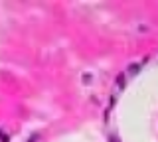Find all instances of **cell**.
<instances>
[{
	"label": "cell",
	"instance_id": "2",
	"mask_svg": "<svg viewBox=\"0 0 158 142\" xmlns=\"http://www.w3.org/2000/svg\"><path fill=\"white\" fill-rule=\"evenodd\" d=\"M0 142H8V136H6V132H0Z\"/></svg>",
	"mask_w": 158,
	"mask_h": 142
},
{
	"label": "cell",
	"instance_id": "1",
	"mask_svg": "<svg viewBox=\"0 0 158 142\" xmlns=\"http://www.w3.org/2000/svg\"><path fill=\"white\" fill-rule=\"evenodd\" d=\"M117 83H118V87H121V89L125 87V73H121V75L117 77Z\"/></svg>",
	"mask_w": 158,
	"mask_h": 142
},
{
	"label": "cell",
	"instance_id": "3",
	"mask_svg": "<svg viewBox=\"0 0 158 142\" xmlns=\"http://www.w3.org/2000/svg\"><path fill=\"white\" fill-rule=\"evenodd\" d=\"M38 140V134H34V136H30V138H28V142H36Z\"/></svg>",
	"mask_w": 158,
	"mask_h": 142
}]
</instances>
